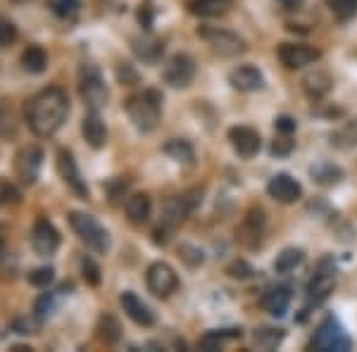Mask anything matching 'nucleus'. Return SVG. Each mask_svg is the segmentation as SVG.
<instances>
[{
  "label": "nucleus",
  "instance_id": "f257e3e1",
  "mask_svg": "<svg viewBox=\"0 0 357 352\" xmlns=\"http://www.w3.org/2000/svg\"><path fill=\"white\" fill-rule=\"evenodd\" d=\"M69 117V95L60 86H48L26 100L24 119L33 136L50 138L62 129Z\"/></svg>",
  "mask_w": 357,
  "mask_h": 352
},
{
  "label": "nucleus",
  "instance_id": "f03ea898",
  "mask_svg": "<svg viewBox=\"0 0 357 352\" xmlns=\"http://www.w3.org/2000/svg\"><path fill=\"white\" fill-rule=\"evenodd\" d=\"M124 109L129 114L131 124L141 134H153L160 126V119H162V93L155 89L138 91V93L126 98Z\"/></svg>",
  "mask_w": 357,
  "mask_h": 352
},
{
  "label": "nucleus",
  "instance_id": "7ed1b4c3",
  "mask_svg": "<svg viewBox=\"0 0 357 352\" xmlns=\"http://www.w3.org/2000/svg\"><path fill=\"white\" fill-rule=\"evenodd\" d=\"M69 227L79 236V240L96 255H105L110 250V234L93 215L86 212H69Z\"/></svg>",
  "mask_w": 357,
  "mask_h": 352
},
{
  "label": "nucleus",
  "instance_id": "20e7f679",
  "mask_svg": "<svg viewBox=\"0 0 357 352\" xmlns=\"http://www.w3.org/2000/svg\"><path fill=\"white\" fill-rule=\"evenodd\" d=\"M198 36L210 45L220 57H238L248 53V43L245 38H241L238 33L229 31L222 26H212V24H200L198 26Z\"/></svg>",
  "mask_w": 357,
  "mask_h": 352
},
{
  "label": "nucleus",
  "instance_id": "39448f33",
  "mask_svg": "<svg viewBox=\"0 0 357 352\" xmlns=\"http://www.w3.org/2000/svg\"><path fill=\"white\" fill-rule=\"evenodd\" d=\"M79 95H82L86 107L98 109V112L107 105V98H110V91H107L105 82H102L100 69L91 65V62L82 65V69H79Z\"/></svg>",
  "mask_w": 357,
  "mask_h": 352
},
{
  "label": "nucleus",
  "instance_id": "423d86ee",
  "mask_svg": "<svg viewBox=\"0 0 357 352\" xmlns=\"http://www.w3.org/2000/svg\"><path fill=\"white\" fill-rule=\"evenodd\" d=\"M203 203V188H191L183 195H176V198H169L162 207V224L167 231L181 227L186 222V217Z\"/></svg>",
  "mask_w": 357,
  "mask_h": 352
},
{
  "label": "nucleus",
  "instance_id": "0eeeda50",
  "mask_svg": "<svg viewBox=\"0 0 357 352\" xmlns=\"http://www.w3.org/2000/svg\"><path fill=\"white\" fill-rule=\"evenodd\" d=\"M146 286L155 298H169L178 291V274L167 262H153L146 269Z\"/></svg>",
  "mask_w": 357,
  "mask_h": 352
},
{
  "label": "nucleus",
  "instance_id": "6e6552de",
  "mask_svg": "<svg viewBox=\"0 0 357 352\" xmlns=\"http://www.w3.org/2000/svg\"><path fill=\"white\" fill-rule=\"evenodd\" d=\"M276 55L286 69H303L321 60V50L307 43H281L276 48Z\"/></svg>",
  "mask_w": 357,
  "mask_h": 352
},
{
  "label": "nucleus",
  "instance_id": "1a4fd4ad",
  "mask_svg": "<svg viewBox=\"0 0 357 352\" xmlns=\"http://www.w3.org/2000/svg\"><path fill=\"white\" fill-rule=\"evenodd\" d=\"M165 84H169L172 89H186L195 79V60L186 53H176L167 60L162 69Z\"/></svg>",
  "mask_w": 357,
  "mask_h": 352
},
{
  "label": "nucleus",
  "instance_id": "9d476101",
  "mask_svg": "<svg viewBox=\"0 0 357 352\" xmlns=\"http://www.w3.org/2000/svg\"><path fill=\"white\" fill-rule=\"evenodd\" d=\"M57 174L62 176V181L72 188V193L77 195V198L89 200V195H91L89 186H86V178L82 176V171H79L72 150H67V148L57 150Z\"/></svg>",
  "mask_w": 357,
  "mask_h": 352
},
{
  "label": "nucleus",
  "instance_id": "9b49d317",
  "mask_svg": "<svg viewBox=\"0 0 357 352\" xmlns=\"http://www.w3.org/2000/svg\"><path fill=\"white\" fill-rule=\"evenodd\" d=\"M43 148L41 146H24L20 153L15 155V174L22 183L31 186L36 183L38 174H41L43 167Z\"/></svg>",
  "mask_w": 357,
  "mask_h": 352
},
{
  "label": "nucleus",
  "instance_id": "f8f14e48",
  "mask_svg": "<svg viewBox=\"0 0 357 352\" xmlns=\"http://www.w3.org/2000/svg\"><path fill=\"white\" fill-rule=\"evenodd\" d=\"M31 247L36 255L41 257H53L60 247V231L53 227V222H48L45 217L36 219L31 229Z\"/></svg>",
  "mask_w": 357,
  "mask_h": 352
},
{
  "label": "nucleus",
  "instance_id": "ddd939ff",
  "mask_svg": "<svg viewBox=\"0 0 357 352\" xmlns=\"http://www.w3.org/2000/svg\"><path fill=\"white\" fill-rule=\"evenodd\" d=\"M264 227H267V217H264L262 207H250L245 212V219L238 229H236V240L243 243L245 247H257L264 236Z\"/></svg>",
  "mask_w": 357,
  "mask_h": 352
},
{
  "label": "nucleus",
  "instance_id": "4468645a",
  "mask_svg": "<svg viewBox=\"0 0 357 352\" xmlns=\"http://www.w3.org/2000/svg\"><path fill=\"white\" fill-rule=\"evenodd\" d=\"M333 286H336V267H333L329 259H324V262H319L314 276L307 284V300L314 305L321 303V300H326L331 296Z\"/></svg>",
  "mask_w": 357,
  "mask_h": 352
},
{
  "label": "nucleus",
  "instance_id": "2eb2a0df",
  "mask_svg": "<svg viewBox=\"0 0 357 352\" xmlns=\"http://www.w3.org/2000/svg\"><path fill=\"white\" fill-rule=\"evenodd\" d=\"M267 193H269V198L276 200V203L293 205V203H298V200L303 198V186L291 174L281 171V174H274L272 178H269Z\"/></svg>",
  "mask_w": 357,
  "mask_h": 352
},
{
  "label": "nucleus",
  "instance_id": "dca6fc26",
  "mask_svg": "<svg viewBox=\"0 0 357 352\" xmlns=\"http://www.w3.org/2000/svg\"><path fill=\"white\" fill-rule=\"evenodd\" d=\"M227 136H229V143H231V148L236 150L238 158L250 160L260 153L262 138L255 129H252V126H231Z\"/></svg>",
  "mask_w": 357,
  "mask_h": 352
},
{
  "label": "nucleus",
  "instance_id": "f3484780",
  "mask_svg": "<svg viewBox=\"0 0 357 352\" xmlns=\"http://www.w3.org/2000/svg\"><path fill=\"white\" fill-rule=\"evenodd\" d=\"M119 305H122L124 314L129 316V319L134 321V324L143 326V328L155 326V314H153V309L148 307V305L143 303V300L138 298L134 291H124L122 296H119Z\"/></svg>",
  "mask_w": 357,
  "mask_h": 352
},
{
  "label": "nucleus",
  "instance_id": "a211bd4d",
  "mask_svg": "<svg viewBox=\"0 0 357 352\" xmlns=\"http://www.w3.org/2000/svg\"><path fill=\"white\" fill-rule=\"evenodd\" d=\"M312 345L319 350H345L350 348V340L348 336L343 333V328L336 324L333 319H326L324 324L317 328L314 338H312Z\"/></svg>",
  "mask_w": 357,
  "mask_h": 352
},
{
  "label": "nucleus",
  "instance_id": "6ab92c4d",
  "mask_svg": "<svg viewBox=\"0 0 357 352\" xmlns=\"http://www.w3.org/2000/svg\"><path fill=\"white\" fill-rule=\"evenodd\" d=\"M301 86H303V93L310 98V100H321L331 93L333 89V77L326 69L321 67H314L310 69L307 74L301 79Z\"/></svg>",
  "mask_w": 357,
  "mask_h": 352
},
{
  "label": "nucleus",
  "instance_id": "aec40b11",
  "mask_svg": "<svg viewBox=\"0 0 357 352\" xmlns=\"http://www.w3.org/2000/svg\"><path fill=\"white\" fill-rule=\"evenodd\" d=\"M229 84L238 93H252V91H260L264 86V77L255 65H238L229 72Z\"/></svg>",
  "mask_w": 357,
  "mask_h": 352
},
{
  "label": "nucleus",
  "instance_id": "412c9836",
  "mask_svg": "<svg viewBox=\"0 0 357 352\" xmlns=\"http://www.w3.org/2000/svg\"><path fill=\"white\" fill-rule=\"evenodd\" d=\"M82 134H84L86 143H89L91 148H96V150L105 148V143H107V126H105V122H102V117H100V112H98V109H89V112L84 114Z\"/></svg>",
  "mask_w": 357,
  "mask_h": 352
},
{
  "label": "nucleus",
  "instance_id": "4be33fe9",
  "mask_svg": "<svg viewBox=\"0 0 357 352\" xmlns=\"http://www.w3.org/2000/svg\"><path fill=\"white\" fill-rule=\"evenodd\" d=\"M126 219H129L134 227H143V224L151 222V215H153V200L148 193H131L126 198Z\"/></svg>",
  "mask_w": 357,
  "mask_h": 352
},
{
  "label": "nucleus",
  "instance_id": "5701e85b",
  "mask_svg": "<svg viewBox=\"0 0 357 352\" xmlns=\"http://www.w3.org/2000/svg\"><path fill=\"white\" fill-rule=\"evenodd\" d=\"M234 8V0H191L188 10L191 15L200 17V20H217V17L229 15Z\"/></svg>",
  "mask_w": 357,
  "mask_h": 352
},
{
  "label": "nucleus",
  "instance_id": "b1692460",
  "mask_svg": "<svg viewBox=\"0 0 357 352\" xmlns=\"http://www.w3.org/2000/svg\"><path fill=\"white\" fill-rule=\"evenodd\" d=\"M289 305H291V288H286V286L272 288V291H267L262 298V309L272 316H284Z\"/></svg>",
  "mask_w": 357,
  "mask_h": 352
},
{
  "label": "nucleus",
  "instance_id": "393cba45",
  "mask_svg": "<svg viewBox=\"0 0 357 352\" xmlns=\"http://www.w3.org/2000/svg\"><path fill=\"white\" fill-rule=\"evenodd\" d=\"M22 69L29 74H43L48 69V53H45L43 45H26L22 50Z\"/></svg>",
  "mask_w": 357,
  "mask_h": 352
},
{
  "label": "nucleus",
  "instance_id": "a878e982",
  "mask_svg": "<svg viewBox=\"0 0 357 352\" xmlns=\"http://www.w3.org/2000/svg\"><path fill=\"white\" fill-rule=\"evenodd\" d=\"M17 134H20V117L13 102L8 98H0V138L10 141V138H17Z\"/></svg>",
  "mask_w": 357,
  "mask_h": 352
},
{
  "label": "nucleus",
  "instance_id": "bb28decb",
  "mask_svg": "<svg viewBox=\"0 0 357 352\" xmlns=\"http://www.w3.org/2000/svg\"><path fill=\"white\" fill-rule=\"evenodd\" d=\"M329 141H331V146L338 148V150L355 148L357 146V117L348 119V122H343L338 129H333Z\"/></svg>",
  "mask_w": 357,
  "mask_h": 352
},
{
  "label": "nucleus",
  "instance_id": "cd10ccee",
  "mask_svg": "<svg viewBox=\"0 0 357 352\" xmlns=\"http://www.w3.org/2000/svg\"><path fill=\"white\" fill-rule=\"evenodd\" d=\"M131 48H134V53L141 57L143 62H158L160 57H162L165 45L153 36H143V38H134Z\"/></svg>",
  "mask_w": 357,
  "mask_h": 352
},
{
  "label": "nucleus",
  "instance_id": "c85d7f7f",
  "mask_svg": "<svg viewBox=\"0 0 357 352\" xmlns=\"http://www.w3.org/2000/svg\"><path fill=\"white\" fill-rule=\"evenodd\" d=\"M96 331H98V338H100L102 343H107V345L119 343V338H122V324H119L112 314H107V312L98 316Z\"/></svg>",
  "mask_w": 357,
  "mask_h": 352
},
{
  "label": "nucleus",
  "instance_id": "c756f323",
  "mask_svg": "<svg viewBox=\"0 0 357 352\" xmlns=\"http://www.w3.org/2000/svg\"><path fill=\"white\" fill-rule=\"evenodd\" d=\"M305 262V252L301 247H286L281 250V255H276L274 259V271L276 274H291Z\"/></svg>",
  "mask_w": 357,
  "mask_h": 352
},
{
  "label": "nucleus",
  "instance_id": "7c9ffc66",
  "mask_svg": "<svg viewBox=\"0 0 357 352\" xmlns=\"http://www.w3.org/2000/svg\"><path fill=\"white\" fill-rule=\"evenodd\" d=\"M284 340V331L274 326H260L252 333V345L257 350H276Z\"/></svg>",
  "mask_w": 357,
  "mask_h": 352
},
{
  "label": "nucleus",
  "instance_id": "2f4dec72",
  "mask_svg": "<svg viewBox=\"0 0 357 352\" xmlns=\"http://www.w3.org/2000/svg\"><path fill=\"white\" fill-rule=\"evenodd\" d=\"M165 153L172 155L176 162H193L195 153H193V146L188 141H181V138H174L165 146Z\"/></svg>",
  "mask_w": 357,
  "mask_h": 352
},
{
  "label": "nucleus",
  "instance_id": "473e14b6",
  "mask_svg": "<svg viewBox=\"0 0 357 352\" xmlns=\"http://www.w3.org/2000/svg\"><path fill=\"white\" fill-rule=\"evenodd\" d=\"M338 22H350L357 15V0H324Z\"/></svg>",
  "mask_w": 357,
  "mask_h": 352
},
{
  "label": "nucleus",
  "instance_id": "72a5a7b5",
  "mask_svg": "<svg viewBox=\"0 0 357 352\" xmlns=\"http://www.w3.org/2000/svg\"><path fill=\"white\" fill-rule=\"evenodd\" d=\"M312 176L317 183H321V186H331V183L341 181L343 171L333 164H319V167H312Z\"/></svg>",
  "mask_w": 357,
  "mask_h": 352
},
{
  "label": "nucleus",
  "instance_id": "f704fd0d",
  "mask_svg": "<svg viewBox=\"0 0 357 352\" xmlns=\"http://www.w3.org/2000/svg\"><path fill=\"white\" fill-rule=\"evenodd\" d=\"M22 203V190L8 178H0V207H15Z\"/></svg>",
  "mask_w": 357,
  "mask_h": 352
},
{
  "label": "nucleus",
  "instance_id": "c9c22d12",
  "mask_svg": "<svg viewBox=\"0 0 357 352\" xmlns=\"http://www.w3.org/2000/svg\"><path fill=\"white\" fill-rule=\"evenodd\" d=\"M293 148H296V141H293V134H281V131H276L274 141H272V155L274 158H286V155L293 153Z\"/></svg>",
  "mask_w": 357,
  "mask_h": 352
},
{
  "label": "nucleus",
  "instance_id": "e433bc0d",
  "mask_svg": "<svg viewBox=\"0 0 357 352\" xmlns=\"http://www.w3.org/2000/svg\"><path fill=\"white\" fill-rule=\"evenodd\" d=\"M53 279H55V269L53 267H36V269H31L26 274V281L31 286H36V288L50 286V284H53Z\"/></svg>",
  "mask_w": 357,
  "mask_h": 352
},
{
  "label": "nucleus",
  "instance_id": "4c0bfd02",
  "mask_svg": "<svg viewBox=\"0 0 357 352\" xmlns=\"http://www.w3.org/2000/svg\"><path fill=\"white\" fill-rule=\"evenodd\" d=\"M82 276H84V281L89 286H100V281H102V271H100V267L93 262L91 257H84L82 259Z\"/></svg>",
  "mask_w": 357,
  "mask_h": 352
},
{
  "label": "nucleus",
  "instance_id": "58836bf2",
  "mask_svg": "<svg viewBox=\"0 0 357 352\" xmlns=\"http://www.w3.org/2000/svg\"><path fill=\"white\" fill-rule=\"evenodd\" d=\"M50 10L62 20H72L79 13V0H50Z\"/></svg>",
  "mask_w": 357,
  "mask_h": 352
},
{
  "label": "nucleus",
  "instance_id": "ea45409f",
  "mask_svg": "<svg viewBox=\"0 0 357 352\" xmlns=\"http://www.w3.org/2000/svg\"><path fill=\"white\" fill-rule=\"evenodd\" d=\"M17 41V26L0 15V48H8Z\"/></svg>",
  "mask_w": 357,
  "mask_h": 352
},
{
  "label": "nucleus",
  "instance_id": "a19ab883",
  "mask_svg": "<svg viewBox=\"0 0 357 352\" xmlns=\"http://www.w3.org/2000/svg\"><path fill=\"white\" fill-rule=\"evenodd\" d=\"M227 274L231 276V279H250L255 271H252L250 264L243 262V259H236V262H231L227 267Z\"/></svg>",
  "mask_w": 357,
  "mask_h": 352
},
{
  "label": "nucleus",
  "instance_id": "79ce46f5",
  "mask_svg": "<svg viewBox=\"0 0 357 352\" xmlns=\"http://www.w3.org/2000/svg\"><path fill=\"white\" fill-rule=\"evenodd\" d=\"M178 257H183L186 259L191 267H195V264H203V250H198V247H193V245H188V243H183V245H178Z\"/></svg>",
  "mask_w": 357,
  "mask_h": 352
},
{
  "label": "nucleus",
  "instance_id": "37998d69",
  "mask_svg": "<svg viewBox=\"0 0 357 352\" xmlns=\"http://www.w3.org/2000/svg\"><path fill=\"white\" fill-rule=\"evenodd\" d=\"M33 312H36V316L41 321L48 319L50 312H53V296H50V293H43V296L36 300V305H33Z\"/></svg>",
  "mask_w": 357,
  "mask_h": 352
},
{
  "label": "nucleus",
  "instance_id": "c03bdc74",
  "mask_svg": "<svg viewBox=\"0 0 357 352\" xmlns=\"http://www.w3.org/2000/svg\"><path fill=\"white\" fill-rule=\"evenodd\" d=\"M117 79L122 84L131 86V84L138 82V72L129 65V62H119V65H117Z\"/></svg>",
  "mask_w": 357,
  "mask_h": 352
},
{
  "label": "nucleus",
  "instance_id": "a18cd8bd",
  "mask_svg": "<svg viewBox=\"0 0 357 352\" xmlns=\"http://www.w3.org/2000/svg\"><path fill=\"white\" fill-rule=\"evenodd\" d=\"M274 126H276V131H281V134H296V129H298L296 119H291V117H279L274 122Z\"/></svg>",
  "mask_w": 357,
  "mask_h": 352
},
{
  "label": "nucleus",
  "instance_id": "49530a36",
  "mask_svg": "<svg viewBox=\"0 0 357 352\" xmlns=\"http://www.w3.org/2000/svg\"><path fill=\"white\" fill-rule=\"evenodd\" d=\"M138 22H141L143 26H151V24H153V10H151V3L141 5V10H138Z\"/></svg>",
  "mask_w": 357,
  "mask_h": 352
},
{
  "label": "nucleus",
  "instance_id": "de8ad7c7",
  "mask_svg": "<svg viewBox=\"0 0 357 352\" xmlns=\"http://www.w3.org/2000/svg\"><path fill=\"white\" fill-rule=\"evenodd\" d=\"M279 3L284 5L286 10H298L305 3V0H279Z\"/></svg>",
  "mask_w": 357,
  "mask_h": 352
},
{
  "label": "nucleus",
  "instance_id": "09e8293b",
  "mask_svg": "<svg viewBox=\"0 0 357 352\" xmlns=\"http://www.w3.org/2000/svg\"><path fill=\"white\" fill-rule=\"evenodd\" d=\"M5 252H8V250H5V243H3V240H0V262H3Z\"/></svg>",
  "mask_w": 357,
  "mask_h": 352
},
{
  "label": "nucleus",
  "instance_id": "8fccbe9b",
  "mask_svg": "<svg viewBox=\"0 0 357 352\" xmlns=\"http://www.w3.org/2000/svg\"><path fill=\"white\" fill-rule=\"evenodd\" d=\"M15 3H26V0H15Z\"/></svg>",
  "mask_w": 357,
  "mask_h": 352
}]
</instances>
